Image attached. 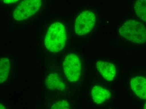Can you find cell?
<instances>
[{"mask_svg": "<svg viewBox=\"0 0 146 109\" xmlns=\"http://www.w3.org/2000/svg\"><path fill=\"white\" fill-rule=\"evenodd\" d=\"M66 40L64 25L57 22L51 24L48 29L44 38V46L50 52L58 53L64 48Z\"/></svg>", "mask_w": 146, "mask_h": 109, "instance_id": "6da1fadb", "label": "cell"}, {"mask_svg": "<svg viewBox=\"0 0 146 109\" xmlns=\"http://www.w3.org/2000/svg\"><path fill=\"white\" fill-rule=\"evenodd\" d=\"M119 33L125 39L133 43L142 44L145 42V26L134 20L126 21L121 26Z\"/></svg>", "mask_w": 146, "mask_h": 109, "instance_id": "7a4b0ae2", "label": "cell"}, {"mask_svg": "<svg viewBox=\"0 0 146 109\" xmlns=\"http://www.w3.org/2000/svg\"><path fill=\"white\" fill-rule=\"evenodd\" d=\"M42 4V0H23L15 8L13 12V17L18 21L26 20L35 15Z\"/></svg>", "mask_w": 146, "mask_h": 109, "instance_id": "3957f363", "label": "cell"}, {"mask_svg": "<svg viewBox=\"0 0 146 109\" xmlns=\"http://www.w3.org/2000/svg\"><path fill=\"white\" fill-rule=\"evenodd\" d=\"M63 69L66 77L70 82L77 81L80 77L82 65L80 60L77 55L68 54L63 62Z\"/></svg>", "mask_w": 146, "mask_h": 109, "instance_id": "277c9868", "label": "cell"}, {"mask_svg": "<svg viewBox=\"0 0 146 109\" xmlns=\"http://www.w3.org/2000/svg\"><path fill=\"white\" fill-rule=\"evenodd\" d=\"M96 22V17L92 11H86L82 12L75 22L74 31L80 36L90 32L94 28Z\"/></svg>", "mask_w": 146, "mask_h": 109, "instance_id": "5b68a950", "label": "cell"}, {"mask_svg": "<svg viewBox=\"0 0 146 109\" xmlns=\"http://www.w3.org/2000/svg\"><path fill=\"white\" fill-rule=\"evenodd\" d=\"M96 66L97 70L106 80L111 81L115 78L116 69L113 64L105 61H98Z\"/></svg>", "mask_w": 146, "mask_h": 109, "instance_id": "8992f818", "label": "cell"}, {"mask_svg": "<svg viewBox=\"0 0 146 109\" xmlns=\"http://www.w3.org/2000/svg\"><path fill=\"white\" fill-rule=\"evenodd\" d=\"M130 85L132 90L139 98L142 100H146L145 78L141 76H138L133 78L131 81Z\"/></svg>", "mask_w": 146, "mask_h": 109, "instance_id": "52a82bcc", "label": "cell"}, {"mask_svg": "<svg viewBox=\"0 0 146 109\" xmlns=\"http://www.w3.org/2000/svg\"><path fill=\"white\" fill-rule=\"evenodd\" d=\"M45 85L48 89L53 91H63L66 89L63 80L56 73H52L47 77Z\"/></svg>", "mask_w": 146, "mask_h": 109, "instance_id": "ba28073f", "label": "cell"}, {"mask_svg": "<svg viewBox=\"0 0 146 109\" xmlns=\"http://www.w3.org/2000/svg\"><path fill=\"white\" fill-rule=\"evenodd\" d=\"M92 100L97 104H101L109 100L110 93L106 89L100 86L93 87L91 92Z\"/></svg>", "mask_w": 146, "mask_h": 109, "instance_id": "9c48e42d", "label": "cell"}, {"mask_svg": "<svg viewBox=\"0 0 146 109\" xmlns=\"http://www.w3.org/2000/svg\"><path fill=\"white\" fill-rule=\"evenodd\" d=\"M10 70L9 60L6 57L0 58V83L7 80Z\"/></svg>", "mask_w": 146, "mask_h": 109, "instance_id": "30bf717a", "label": "cell"}, {"mask_svg": "<svg viewBox=\"0 0 146 109\" xmlns=\"http://www.w3.org/2000/svg\"><path fill=\"white\" fill-rule=\"evenodd\" d=\"M134 9L137 17L146 22V0H137L135 3Z\"/></svg>", "mask_w": 146, "mask_h": 109, "instance_id": "8fae6325", "label": "cell"}, {"mask_svg": "<svg viewBox=\"0 0 146 109\" xmlns=\"http://www.w3.org/2000/svg\"><path fill=\"white\" fill-rule=\"evenodd\" d=\"M53 109H68L70 108V105L69 103L66 100L59 101L55 103L51 107Z\"/></svg>", "mask_w": 146, "mask_h": 109, "instance_id": "7c38bea8", "label": "cell"}, {"mask_svg": "<svg viewBox=\"0 0 146 109\" xmlns=\"http://www.w3.org/2000/svg\"><path fill=\"white\" fill-rule=\"evenodd\" d=\"M1 1L4 3H7V4H11V3L16 2L19 0H1Z\"/></svg>", "mask_w": 146, "mask_h": 109, "instance_id": "4fadbf2b", "label": "cell"}, {"mask_svg": "<svg viewBox=\"0 0 146 109\" xmlns=\"http://www.w3.org/2000/svg\"><path fill=\"white\" fill-rule=\"evenodd\" d=\"M6 109V108H5V106H3V104H1L0 103V109Z\"/></svg>", "mask_w": 146, "mask_h": 109, "instance_id": "5bb4252c", "label": "cell"}]
</instances>
